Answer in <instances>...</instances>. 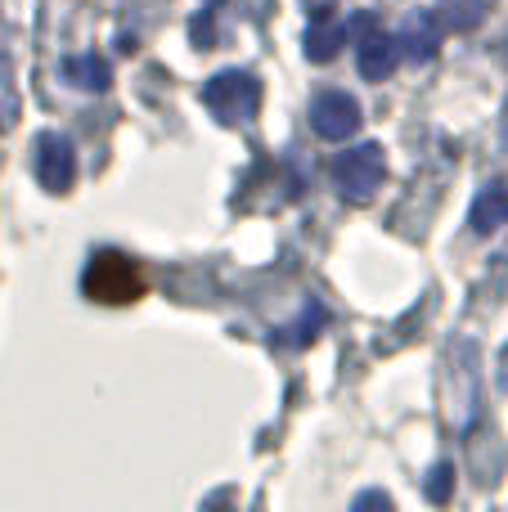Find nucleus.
I'll list each match as a JSON object with an SVG mask.
<instances>
[{"mask_svg":"<svg viewBox=\"0 0 508 512\" xmlns=\"http://www.w3.org/2000/svg\"><path fill=\"white\" fill-rule=\"evenodd\" d=\"M81 292H86L95 306H131L149 292V279H144L140 261L117 248H99L86 261V274H81Z\"/></svg>","mask_w":508,"mask_h":512,"instance_id":"nucleus-1","label":"nucleus"},{"mask_svg":"<svg viewBox=\"0 0 508 512\" xmlns=\"http://www.w3.org/2000/svg\"><path fill=\"white\" fill-rule=\"evenodd\" d=\"M383 180H387V153H383V144H374V140L356 144V149L333 158V189H338V198L351 207L369 203V198L383 189Z\"/></svg>","mask_w":508,"mask_h":512,"instance_id":"nucleus-2","label":"nucleus"},{"mask_svg":"<svg viewBox=\"0 0 508 512\" xmlns=\"http://www.w3.org/2000/svg\"><path fill=\"white\" fill-rule=\"evenodd\" d=\"M203 104L212 108V117L221 126H243L248 117H257V108H261V81L243 68L216 72L203 86Z\"/></svg>","mask_w":508,"mask_h":512,"instance_id":"nucleus-3","label":"nucleus"},{"mask_svg":"<svg viewBox=\"0 0 508 512\" xmlns=\"http://www.w3.org/2000/svg\"><path fill=\"white\" fill-rule=\"evenodd\" d=\"M32 171H36V180H41V189H50V194H68L72 180H77V149H72L68 135H59V131L36 135Z\"/></svg>","mask_w":508,"mask_h":512,"instance_id":"nucleus-4","label":"nucleus"},{"mask_svg":"<svg viewBox=\"0 0 508 512\" xmlns=\"http://www.w3.org/2000/svg\"><path fill=\"white\" fill-rule=\"evenodd\" d=\"M356 68L365 81H387L396 68V59H401V50H396V36H387L383 27H378V14H356Z\"/></svg>","mask_w":508,"mask_h":512,"instance_id":"nucleus-5","label":"nucleus"},{"mask_svg":"<svg viewBox=\"0 0 508 512\" xmlns=\"http://www.w3.org/2000/svg\"><path fill=\"white\" fill-rule=\"evenodd\" d=\"M306 117H311V131L329 144L351 140V135L360 131V104H356V95H347V90H324V95H315Z\"/></svg>","mask_w":508,"mask_h":512,"instance_id":"nucleus-6","label":"nucleus"},{"mask_svg":"<svg viewBox=\"0 0 508 512\" xmlns=\"http://www.w3.org/2000/svg\"><path fill=\"white\" fill-rule=\"evenodd\" d=\"M441 45V23L432 9H410V18L401 23V36H396V50L410 63H428Z\"/></svg>","mask_w":508,"mask_h":512,"instance_id":"nucleus-7","label":"nucleus"},{"mask_svg":"<svg viewBox=\"0 0 508 512\" xmlns=\"http://www.w3.org/2000/svg\"><path fill=\"white\" fill-rule=\"evenodd\" d=\"M63 81L99 95V90L113 86V68H108L104 54H68V59H63Z\"/></svg>","mask_w":508,"mask_h":512,"instance_id":"nucleus-8","label":"nucleus"},{"mask_svg":"<svg viewBox=\"0 0 508 512\" xmlns=\"http://www.w3.org/2000/svg\"><path fill=\"white\" fill-rule=\"evenodd\" d=\"M468 225H473V234H495L500 225H508V185H486L473 198Z\"/></svg>","mask_w":508,"mask_h":512,"instance_id":"nucleus-9","label":"nucleus"},{"mask_svg":"<svg viewBox=\"0 0 508 512\" xmlns=\"http://www.w3.org/2000/svg\"><path fill=\"white\" fill-rule=\"evenodd\" d=\"M342 45H347V27L333 23V18H320V23H311V27H306V36H302V54L311 63H333Z\"/></svg>","mask_w":508,"mask_h":512,"instance_id":"nucleus-10","label":"nucleus"},{"mask_svg":"<svg viewBox=\"0 0 508 512\" xmlns=\"http://www.w3.org/2000/svg\"><path fill=\"white\" fill-rule=\"evenodd\" d=\"M432 14H437L441 32H473L491 14V0H437Z\"/></svg>","mask_w":508,"mask_h":512,"instance_id":"nucleus-11","label":"nucleus"},{"mask_svg":"<svg viewBox=\"0 0 508 512\" xmlns=\"http://www.w3.org/2000/svg\"><path fill=\"white\" fill-rule=\"evenodd\" d=\"M329 328V310L320 306V301H306V310H302V319L297 324H288V328H279V346H293V351H302V346H311L315 337Z\"/></svg>","mask_w":508,"mask_h":512,"instance_id":"nucleus-12","label":"nucleus"},{"mask_svg":"<svg viewBox=\"0 0 508 512\" xmlns=\"http://www.w3.org/2000/svg\"><path fill=\"white\" fill-rule=\"evenodd\" d=\"M423 495H428L432 504H450V495H455V468L437 463V468L428 472V481H423Z\"/></svg>","mask_w":508,"mask_h":512,"instance_id":"nucleus-13","label":"nucleus"},{"mask_svg":"<svg viewBox=\"0 0 508 512\" xmlns=\"http://www.w3.org/2000/svg\"><path fill=\"white\" fill-rule=\"evenodd\" d=\"M194 45L198 50H212V9H203V14L194 18Z\"/></svg>","mask_w":508,"mask_h":512,"instance_id":"nucleus-14","label":"nucleus"},{"mask_svg":"<svg viewBox=\"0 0 508 512\" xmlns=\"http://www.w3.org/2000/svg\"><path fill=\"white\" fill-rule=\"evenodd\" d=\"M351 508H356V512H365V508H392V499H387L383 495V490H365V495H356V504H351Z\"/></svg>","mask_w":508,"mask_h":512,"instance_id":"nucleus-15","label":"nucleus"},{"mask_svg":"<svg viewBox=\"0 0 508 512\" xmlns=\"http://www.w3.org/2000/svg\"><path fill=\"white\" fill-rule=\"evenodd\" d=\"M504 149H508V113H504Z\"/></svg>","mask_w":508,"mask_h":512,"instance_id":"nucleus-16","label":"nucleus"},{"mask_svg":"<svg viewBox=\"0 0 508 512\" xmlns=\"http://www.w3.org/2000/svg\"><path fill=\"white\" fill-rule=\"evenodd\" d=\"M504 45H508V36H504Z\"/></svg>","mask_w":508,"mask_h":512,"instance_id":"nucleus-17","label":"nucleus"}]
</instances>
